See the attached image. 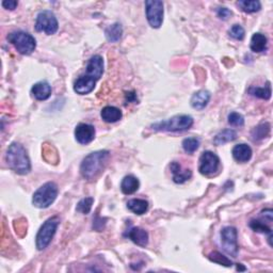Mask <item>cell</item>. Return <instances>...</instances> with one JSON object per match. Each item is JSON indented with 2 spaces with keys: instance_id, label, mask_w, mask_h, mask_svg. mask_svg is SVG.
Segmentation results:
<instances>
[{
  "instance_id": "15",
  "label": "cell",
  "mask_w": 273,
  "mask_h": 273,
  "mask_svg": "<svg viewBox=\"0 0 273 273\" xmlns=\"http://www.w3.org/2000/svg\"><path fill=\"white\" fill-rule=\"evenodd\" d=\"M170 169L173 175V181L175 184H184L192 176V172L190 170H188V169L183 170V168L176 161L172 162L170 165Z\"/></svg>"
},
{
  "instance_id": "27",
  "label": "cell",
  "mask_w": 273,
  "mask_h": 273,
  "mask_svg": "<svg viewBox=\"0 0 273 273\" xmlns=\"http://www.w3.org/2000/svg\"><path fill=\"white\" fill-rule=\"evenodd\" d=\"M249 93L253 96L257 97V99H262V100H265V101H268L270 100L271 97V87H270V83L268 82V86L267 87H263V88H250L249 89Z\"/></svg>"
},
{
  "instance_id": "8",
  "label": "cell",
  "mask_w": 273,
  "mask_h": 273,
  "mask_svg": "<svg viewBox=\"0 0 273 273\" xmlns=\"http://www.w3.org/2000/svg\"><path fill=\"white\" fill-rule=\"evenodd\" d=\"M58 28L59 24L53 12L45 10L38 13L35 21V30L37 32H45L48 35H53L58 31Z\"/></svg>"
},
{
  "instance_id": "9",
  "label": "cell",
  "mask_w": 273,
  "mask_h": 273,
  "mask_svg": "<svg viewBox=\"0 0 273 273\" xmlns=\"http://www.w3.org/2000/svg\"><path fill=\"white\" fill-rule=\"evenodd\" d=\"M238 233L235 227L227 226L221 232V245L227 254L236 257L238 254Z\"/></svg>"
},
{
  "instance_id": "17",
  "label": "cell",
  "mask_w": 273,
  "mask_h": 273,
  "mask_svg": "<svg viewBox=\"0 0 273 273\" xmlns=\"http://www.w3.org/2000/svg\"><path fill=\"white\" fill-rule=\"evenodd\" d=\"M31 93L37 101H46L51 95V87L47 81H40L32 87Z\"/></svg>"
},
{
  "instance_id": "28",
  "label": "cell",
  "mask_w": 273,
  "mask_h": 273,
  "mask_svg": "<svg viewBox=\"0 0 273 273\" xmlns=\"http://www.w3.org/2000/svg\"><path fill=\"white\" fill-rule=\"evenodd\" d=\"M208 258H209L211 262L219 264L221 266H224V267H232V266H233V262L231 261V259L227 258L224 255H222L219 252L210 253L209 256H208Z\"/></svg>"
},
{
  "instance_id": "32",
  "label": "cell",
  "mask_w": 273,
  "mask_h": 273,
  "mask_svg": "<svg viewBox=\"0 0 273 273\" xmlns=\"http://www.w3.org/2000/svg\"><path fill=\"white\" fill-rule=\"evenodd\" d=\"M227 122H229L230 125L234 127H242L244 125V118L240 113L232 112L229 114Z\"/></svg>"
},
{
  "instance_id": "23",
  "label": "cell",
  "mask_w": 273,
  "mask_h": 273,
  "mask_svg": "<svg viewBox=\"0 0 273 273\" xmlns=\"http://www.w3.org/2000/svg\"><path fill=\"white\" fill-rule=\"evenodd\" d=\"M127 208L136 214H143L148 209V202L142 199H133L127 202Z\"/></svg>"
},
{
  "instance_id": "5",
  "label": "cell",
  "mask_w": 273,
  "mask_h": 273,
  "mask_svg": "<svg viewBox=\"0 0 273 273\" xmlns=\"http://www.w3.org/2000/svg\"><path fill=\"white\" fill-rule=\"evenodd\" d=\"M8 41L15 47L19 54L29 56L36 48V41L28 32L14 31L8 35Z\"/></svg>"
},
{
  "instance_id": "35",
  "label": "cell",
  "mask_w": 273,
  "mask_h": 273,
  "mask_svg": "<svg viewBox=\"0 0 273 273\" xmlns=\"http://www.w3.org/2000/svg\"><path fill=\"white\" fill-rule=\"evenodd\" d=\"M18 5V2L15 1V0H5V1H2V6L6 10H15L16 6Z\"/></svg>"
},
{
  "instance_id": "12",
  "label": "cell",
  "mask_w": 273,
  "mask_h": 273,
  "mask_svg": "<svg viewBox=\"0 0 273 273\" xmlns=\"http://www.w3.org/2000/svg\"><path fill=\"white\" fill-rule=\"evenodd\" d=\"M103 74V59L100 55L93 56L88 62L87 73L84 74L87 77L91 78L95 81L100 80Z\"/></svg>"
},
{
  "instance_id": "22",
  "label": "cell",
  "mask_w": 273,
  "mask_h": 273,
  "mask_svg": "<svg viewBox=\"0 0 273 273\" xmlns=\"http://www.w3.org/2000/svg\"><path fill=\"white\" fill-rule=\"evenodd\" d=\"M122 34H123V28H122V25L119 23L110 25L105 30V35L110 43H118L121 40Z\"/></svg>"
},
{
  "instance_id": "20",
  "label": "cell",
  "mask_w": 273,
  "mask_h": 273,
  "mask_svg": "<svg viewBox=\"0 0 273 273\" xmlns=\"http://www.w3.org/2000/svg\"><path fill=\"white\" fill-rule=\"evenodd\" d=\"M140 181L134 175H127L121 183V190L124 194H134L139 190Z\"/></svg>"
},
{
  "instance_id": "14",
  "label": "cell",
  "mask_w": 273,
  "mask_h": 273,
  "mask_svg": "<svg viewBox=\"0 0 273 273\" xmlns=\"http://www.w3.org/2000/svg\"><path fill=\"white\" fill-rule=\"evenodd\" d=\"M125 236L139 246H146L148 243V234L141 227H132L126 232Z\"/></svg>"
},
{
  "instance_id": "16",
  "label": "cell",
  "mask_w": 273,
  "mask_h": 273,
  "mask_svg": "<svg viewBox=\"0 0 273 273\" xmlns=\"http://www.w3.org/2000/svg\"><path fill=\"white\" fill-rule=\"evenodd\" d=\"M232 154L234 159L243 164V162H248L251 159L253 153H252V148L248 144H245V143H240V144L234 146Z\"/></svg>"
},
{
  "instance_id": "7",
  "label": "cell",
  "mask_w": 273,
  "mask_h": 273,
  "mask_svg": "<svg viewBox=\"0 0 273 273\" xmlns=\"http://www.w3.org/2000/svg\"><path fill=\"white\" fill-rule=\"evenodd\" d=\"M145 14L147 22L152 28H160L164 23V2L159 1V0H146Z\"/></svg>"
},
{
  "instance_id": "34",
  "label": "cell",
  "mask_w": 273,
  "mask_h": 273,
  "mask_svg": "<svg viewBox=\"0 0 273 273\" xmlns=\"http://www.w3.org/2000/svg\"><path fill=\"white\" fill-rule=\"evenodd\" d=\"M217 14L221 19H223V21H227V19H229L232 16L233 13H232L231 10H229L227 8H220L217 12Z\"/></svg>"
},
{
  "instance_id": "1",
  "label": "cell",
  "mask_w": 273,
  "mask_h": 273,
  "mask_svg": "<svg viewBox=\"0 0 273 273\" xmlns=\"http://www.w3.org/2000/svg\"><path fill=\"white\" fill-rule=\"evenodd\" d=\"M6 165L19 175H27L31 171L30 158L26 148L21 143L14 142L6 149L5 153Z\"/></svg>"
},
{
  "instance_id": "19",
  "label": "cell",
  "mask_w": 273,
  "mask_h": 273,
  "mask_svg": "<svg viewBox=\"0 0 273 273\" xmlns=\"http://www.w3.org/2000/svg\"><path fill=\"white\" fill-rule=\"evenodd\" d=\"M267 46H268V40H267V36L265 34L257 32V34H254L252 35L251 44H250L252 51L261 54L267 50Z\"/></svg>"
},
{
  "instance_id": "29",
  "label": "cell",
  "mask_w": 273,
  "mask_h": 273,
  "mask_svg": "<svg viewBox=\"0 0 273 273\" xmlns=\"http://www.w3.org/2000/svg\"><path fill=\"white\" fill-rule=\"evenodd\" d=\"M200 147V140L198 138H187L183 141V148L187 154H193Z\"/></svg>"
},
{
  "instance_id": "4",
  "label": "cell",
  "mask_w": 273,
  "mask_h": 273,
  "mask_svg": "<svg viewBox=\"0 0 273 273\" xmlns=\"http://www.w3.org/2000/svg\"><path fill=\"white\" fill-rule=\"evenodd\" d=\"M58 192L59 190H58L57 184L54 181H48L34 192V198H32V204L41 209L48 208L56 201Z\"/></svg>"
},
{
  "instance_id": "24",
  "label": "cell",
  "mask_w": 273,
  "mask_h": 273,
  "mask_svg": "<svg viewBox=\"0 0 273 273\" xmlns=\"http://www.w3.org/2000/svg\"><path fill=\"white\" fill-rule=\"evenodd\" d=\"M237 139V133L234 129H224L220 132L213 139V143L216 145H223L227 142H232Z\"/></svg>"
},
{
  "instance_id": "11",
  "label": "cell",
  "mask_w": 273,
  "mask_h": 273,
  "mask_svg": "<svg viewBox=\"0 0 273 273\" xmlns=\"http://www.w3.org/2000/svg\"><path fill=\"white\" fill-rule=\"evenodd\" d=\"M75 138L80 144H89L95 138V127L93 125L80 123L75 128Z\"/></svg>"
},
{
  "instance_id": "6",
  "label": "cell",
  "mask_w": 273,
  "mask_h": 273,
  "mask_svg": "<svg viewBox=\"0 0 273 273\" xmlns=\"http://www.w3.org/2000/svg\"><path fill=\"white\" fill-rule=\"evenodd\" d=\"M59 223L60 219L58 216H54L45 221L41 229L38 230L35 238V244L38 251H43L49 245L57 232L58 226H59Z\"/></svg>"
},
{
  "instance_id": "31",
  "label": "cell",
  "mask_w": 273,
  "mask_h": 273,
  "mask_svg": "<svg viewBox=\"0 0 273 273\" xmlns=\"http://www.w3.org/2000/svg\"><path fill=\"white\" fill-rule=\"evenodd\" d=\"M250 226L254 232L263 233V234L266 233V234H269V235H272L270 227L268 225H266L261 220H252L250 222Z\"/></svg>"
},
{
  "instance_id": "30",
  "label": "cell",
  "mask_w": 273,
  "mask_h": 273,
  "mask_svg": "<svg viewBox=\"0 0 273 273\" xmlns=\"http://www.w3.org/2000/svg\"><path fill=\"white\" fill-rule=\"evenodd\" d=\"M94 203V199L93 198H86L82 199L79 203L77 204L76 210L79 211L83 214H88L91 211V208H92V205Z\"/></svg>"
},
{
  "instance_id": "13",
  "label": "cell",
  "mask_w": 273,
  "mask_h": 273,
  "mask_svg": "<svg viewBox=\"0 0 273 273\" xmlns=\"http://www.w3.org/2000/svg\"><path fill=\"white\" fill-rule=\"evenodd\" d=\"M96 81L86 75L80 76L74 83V91L79 95H86L92 92L95 88Z\"/></svg>"
},
{
  "instance_id": "3",
  "label": "cell",
  "mask_w": 273,
  "mask_h": 273,
  "mask_svg": "<svg viewBox=\"0 0 273 273\" xmlns=\"http://www.w3.org/2000/svg\"><path fill=\"white\" fill-rule=\"evenodd\" d=\"M193 125V118L187 114L175 115L173 118L155 123L152 125L154 131L157 132H185Z\"/></svg>"
},
{
  "instance_id": "25",
  "label": "cell",
  "mask_w": 273,
  "mask_h": 273,
  "mask_svg": "<svg viewBox=\"0 0 273 273\" xmlns=\"http://www.w3.org/2000/svg\"><path fill=\"white\" fill-rule=\"evenodd\" d=\"M271 125L269 123H263V124L258 125L252 129L251 136L253 141H261L270 135Z\"/></svg>"
},
{
  "instance_id": "2",
  "label": "cell",
  "mask_w": 273,
  "mask_h": 273,
  "mask_svg": "<svg viewBox=\"0 0 273 273\" xmlns=\"http://www.w3.org/2000/svg\"><path fill=\"white\" fill-rule=\"evenodd\" d=\"M110 153L108 151H96L83 158L80 166L81 176L87 180H93L106 168Z\"/></svg>"
},
{
  "instance_id": "33",
  "label": "cell",
  "mask_w": 273,
  "mask_h": 273,
  "mask_svg": "<svg viewBox=\"0 0 273 273\" xmlns=\"http://www.w3.org/2000/svg\"><path fill=\"white\" fill-rule=\"evenodd\" d=\"M229 34L233 38H235V40L242 41L244 38L245 32H244V29L240 25H234L233 27L230 29Z\"/></svg>"
},
{
  "instance_id": "18",
  "label": "cell",
  "mask_w": 273,
  "mask_h": 273,
  "mask_svg": "<svg viewBox=\"0 0 273 273\" xmlns=\"http://www.w3.org/2000/svg\"><path fill=\"white\" fill-rule=\"evenodd\" d=\"M210 101V93L208 91L201 90L194 93L191 97V106L197 110H203Z\"/></svg>"
},
{
  "instance_id": "26",
  "label": "cell",
  "mask_w": 273,
  "mask_h": 273,
  "mask_svg": "<svg viewBox=\"0 0 273 273\" xmlns=\"http://www.w3.org/2000/svg\"><path fill=\"white\" fill-rule=\"evenodd\" d=\"M237 4L245 13H255L262 9V3L257 0H240Z\"/></svg>"
},
{
  "instance_id": "10",
  "label": "cell",
  "mask_w": 273,
  "mask_h": 273,
  "mask_svg": "<svg viewBox=\"0 0 273 273\" xmlns=\"http://www.w3.org/2000/svg\"><path fill=\"white\" fill-rule=\"evenodd\" d=\"M220 168V158L218 155L210 151L204 152L200 157V166L199 171L205 176H210L214 173H217Z\"/></svg>"
},
{
  "instance_id": "21",
  "label": "cell",
  "mask_w": 273,
  "mask_h": 273,
  "mask_svg": "<svg viewBox=\"0 0 273 273\" xmlns=\"http://www.w3.org/2000/svg\"><path fill=\"white\" fill-rule=\"evenodd\" d=\"M101 116L106 123H116L122 119L123 114L119 108L113 106H107L102 109Z\"/></svg>"
}]
</instances>
